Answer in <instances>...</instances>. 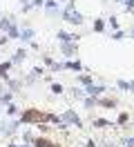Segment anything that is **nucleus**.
I'll return each mask as SVG.
<instances>
[{
    "mask_svg": "<svg viewBox=\"0 0 134 147\" xmlns=\"http://www.w3.org/2000/svg\"><path fill=\"white\" fill-rule=\"evenodd\" d=\"M25 58V51H16V56H14V63H20Z\"/></svg>",
    "mask_w": 134,
    "mask_h": 147,
    "instance_id": "7",
    "label": "nucleus"
},
{
    "mask_svg": "<svg viewBox=\"0 0 134 147\" xmlns=\"http://www.w3.org/2000/svg\"><path fill=\"white\" fill-rule=\"evenodd\" d=\"M38 118H45V116L38 114V111H27V114H22V120H38Z\"/></svg>",
    "mask_w": 134,
    "mask_h": 147,
    "instance_id": "2",
    "label": "nucleus"
},
{
    "mask_svg": "<svg viewBox=\"0 0 134 147\" xmlns=\"http://www.w3.org/2000/svg\"><path fill=\"white\" fill-rule=\"evenodd\" d=\"M125 145H127V147H134V138H127V140H125Z\"/></svg>",
    "mask_w": 134,
    "mask_h": 147,
    "instance_id": "11",
    "label": "nucleus"
},
{
    "mask_svg": "<svg viewBox=\"0 0 134 147\" xmlns=\"http://www.w3.org/2000/svg\"><path fill=\"white\" fill-rule=\"evenodd\" d=\"M63 18L67 20L69 25H80V22H83V16H80L78 11H74V5H69V7H67V11L63 13Z\"/></svg>",
    "mask_w": 134,
    "mask_h": 147,
    "instance_id": "1",
    "label": "nucleus"
},
{
    "mask_svg": "<svg viewBox=\"0 0 134 147\" xmlns=\"http://www.w3.org/2000/svg\"><path fill=\"white\" fill-rule=\"evenodd\" d=\"M7 69H9V63H2V65H0V76H2V78L7 76Z\"/></svg>",
    "mask_w": 134,
    "mask_h": 147,
    "instance_id": "5",
    "label": "nucleus"
},
{
    "mask_svg": "<svg viewBox=\"0 0 134 147\" xmlns=\"http://www.w3.org/2000/svg\"><path fill=\"white\" fill-rule=\"evenodd\" d=\"M29 38H31V29H25L22 31V40H29Z\"/></svg>",
    "mask_w": 134,
    "mask_h": 147,
    "instance_id": "8",
    "label": "nucleus"
},
{
    "mask_svg": "<svg viewBox=\"0 0 134 147\" xmlns=\"http://www.w3.org/2000/svg\"><path fill=\"white\" fill-rule=\"evenodd\" d=\"M132 36H134V29H132Z\"/></svg>",
    "mask_w": 134,
    "mask_h": 147,
    "instance_id": "12",
    "label": "nucleus"
},
{
    "mask_svg": "<svg viewBox=\"0 0 134 147\" xmlns=\"http://www.w3.org/2000/svg\"><path fill=\"white\" fill-rule=\"evenodd\" d=\"M52 92H54V94H61V92H63V87H61V85H54Z\"/></svg>",
    "mask_w": 134,
    "mask_h": 147,
    "instance_id": "10",
    "label": "nucleus"
},
{
    "mask_svg": "<svg viewBox=\"0 0 134 147\" xmlns=\"http://www.w3.org/2000/svg\"><path fill=\"white\" fill-rule=\"evenodd\" d=\"M36 147H54V145L49 140H43V138H40V140H36Z\"/></svg>",
    "mask_w": 134,
    "mask_h": 147,
    "instance_id": "4",
    "label": "nucleus"
},
{
    "mask_svg": "<svg viewBox=\"0 0 134 147\" xmlns=\"http://www.w3.org/2000/svg\"><path fill=\"white\" fill-rule=\"evenodd\" d=\"M67 120H71V123H76V127H80V118L76 116V114H71V111H67Z\"/></svg>",
    "mask_w": 134,
    "mask_h": 147,
    "instance_id": "3",
    "label": "nucleus"
},
{
    "mask_svg": "<svg viewBox=\"0 0 134 147\" xmlns=\"http://www.w3.org/2000/svg\"><path fill=\"white\" fill-rule=\"evenodd\" d=\"M65 67H67V69H74V71H78V69H80V63H67Z\"/></svg>",
    "mask_w": 134,
    "mask_h": 147,
    "instance_id": "6",
    "label": "nucleus"
},
{
    "mask_svg": "<svg viewBox=\"0 0 134 147\" xmlns=\"http://www.w3.org/2000/svg\"><path fill=\"white\" fill-rule=\"evenodd\" d=\"M101 92H103L101 87H89V89H87V94H101Z\"/></svg>",
    "mask_w": 134,
    "mask_h": 147,
    "instance_id": "9",
    "label": "nucleus"
}]
</instances>
